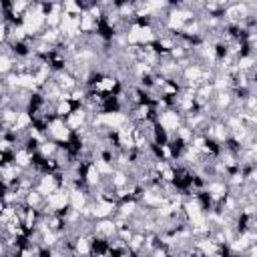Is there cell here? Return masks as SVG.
Masks as SVG:
<instances>
[{"label": "cell", "instance_id": "6da1fadb", "mask_svg": "<svg viewBox=\"0 0 257 257\" xmlns=\"http://www.w3.org/2000/svg\"><path fill=\"white\" fill-rule=\"evenodd\" d=\"M70 128L66 126V122H64V118H52L50 122H48V128H46V137L48 139H52V141H56V143H66L68 141V137H70Z\"/></svg>", "mask_w": 257, "mask_h": 257}]
</instances>
